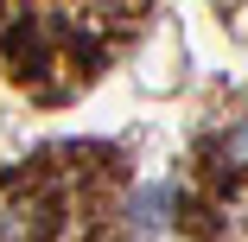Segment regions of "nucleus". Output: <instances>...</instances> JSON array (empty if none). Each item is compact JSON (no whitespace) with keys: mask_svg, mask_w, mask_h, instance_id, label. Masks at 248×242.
I'll return each mask as SVG.
<instances>
[{"mask_svg":"<svg viewBox=\"0 0 248 242\" xmlns=\"http://www.w3.org/2000/svg\"><path fill=\"white\" fill-rule=\"evenodd\" d=\"M223 172H248V115L223 134Z\"/></svg>","mask_w":248,"mask_h":242,"instance_id":"1","label":"nucleus"}]
</instances>
